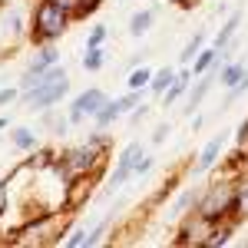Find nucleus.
<instances>
[{
  "label": "nucleus",
  "instance_id": "nucleus-17",
  "mask_svg": "<svg viewBox=\"0 0 248 248\" xmlns=\"http://www.w3.org/2000/svg\"><path fill=\"white\" fill-rule=\"evenodd\" d=\"M235 212H242V215H248V186H242V192L235 195Z\"/></svg>",
  "mask_w": 248,
  "mask_h": 248
},
{
  "label": "nucleus",
  "instance_id": "nucleus-25",
  "mask_svg": "<svg viewBox=\"0 0 248 248\" xmlns=\"http://www.w3.org/2000/svg\"><path fill=\"white\" fill-rule=\"evenodd\" d=\"M166 136H169V126H162V129H159V133H155L153 139H155V142H162V139H166Z\"/></svg>",
  "mask_w": 248,
  "mask_h": 248
},
{
  "label": "nucleus",
  "instance_id": "nucleus-20",
  "mask_svg": "<svg viewBox=\"0 0 248 248\" xmlns=\"http://www.w3.org/2000/svg\"><path fill=\"white\" fill-rule=\"evenodd\" d=\"M146 79H149V70H136L133 77H129V86H133V90H136V86H142Z\"/></svg>",
  "mask_w": 248,
  "mask_h": 248
},
{
  "label": "nucleus",
  "instance_id": "nucleus-19",
  "mask_svg": "<svg viewBox=\"0 0 248 248\" xmlns=\"http://www.w3.org/2000/svg\"><path fill=\"white\" fill-rule=\"evenodd\" d=\"M215 53H218V50H215V46H212V50H205V53H202V57L195 60V73H202V70H205V66H209V63H212V57H215Z\"/></svg>",
  "mask_w": 248,
  "mask_h": 248
},
{
  "label": "nucleus",
  "instance_id": "nucleus-13",
  "mask_svg": "<svg viewBox=\"0 0 248 248\" xmlns=\"http://www.w3.org/2000/svg\"><path fill=\"white\" fill-rule=\"evenodd\" d=\"M172 77H175L172 70H162V73H159V77L153 79V90H155V93H162V90H169L172 83H175V79H172Z\"/></svg>",
  "mask_w": 248,
  "mask_h": 248
},
{
  "label": "nucleus",
  "instance_id": "nucleus-23",
  "mask_svg": "<svg viewBox=\"0 0 248 248\" xmlns=\"http://www.w3.org/2000/svg\"><path fill=\"white\" fill-rule=\"evenodd\" d=\"M238 146H242V149H248V123L242 126V133H238Z\"/></svg>",
  "mask_w": 248,
  "mask_h": 248
},
{
  "label": "nucleus",
  "instance_id": "nucleus-15",
  "mask_svg": "<svg viewBox=\"0 0 248 248\" xmlns=\"http://www.w3.org/2000/svg\"><path fill=\"white\" fill-rule=\"evenodd\" d=\"M202 40H205V33H195V37L189 40V46H186V50H182V63H189V60L195 57V50H199V46H202Z\"/></svg>",
  "mask_w": 248,
  "mask_h": 248
},
{
  "label": "nucleus",
  "instance_id": "nucleus-16",
  "mask_svg": "<svg viewBox=\"0 0 248 248\" xmlns=\"http://www.w3.org/2000/svg\"><path fill=\"white\" fill-rule=\"evenodd\" d=\"M14 142H17L20 149H33L37 139H33V133H27V129H17V133H14Z\"/></svg>",
  "mask_w": 248,
  "mask_h": 248
},
{
  "label": "nucleus",
  "instance_id": "nucleus-5",
  "mask_svg": "<svg viewBox=\"0 0 248 248\" xmlns=\"http://www.w3.org/2000/svg\"><path fill=\"white\" fill-rule=\"evenodd\" d=\"M99 106H103V93H99V90H86V93H83V96L77 99V106H73L70 119H73V123H79L83 116L99 113Z\"/></svg>",
  "mask_w": 248,
  "mask_h": 248
},
{
  "label": "nucleus",
  "instance_id": "nucleus-6",
  "mask_svg": "<svg viewBox=\"0 0 248 248\" xmlns=\"http://www.w3.org/2000/svg\"><path fill=\"white\" fill-rule=\"evenodd\" d=\"M96 162V149L93 146H86V149H77V153L70 155V169L73 172H86L90 166Z\"/></svg>",
  "mask_w": 248,
  "mask_h": 248
},
{
  "label": "nucleus",
  "instance_id": "nucleus-18",
  "mask_svg": "<svg viewBox=\"0 0 248 248\" xmlns=\"http://www.w3.org/2000/svg\"><path fill=\"white\" fill-rule=\"evenodd\" d=\"M99 63H103V53H99V50H96V46H90V57L83 60V66H86V70H96V66H99Z\"/></svg>",
  "mask_w": 248,
  "mask_h": 248
},
{
  "label": "nucleus",
  "instance_id": "nucleus-27",
  "mask_svg": "<svg viewBox=\"0 0 248 248\" xmlns=\"http://www.w3.org/2000/svg\"><path fill=\"white\" fill-rule=\"evenodd\" d=\"M0 205H3V192H0Z\"/></svg>",
  "mask_w": 248,
  "mask_h": 248
},
{
  "label": "nucleus",
  "instance_id": "nucleus-12",
  "mask_svg": "<svg viewBox=\"0 0 248 248\" xmlns=\"http://www.w3.org/2000/svg\"><path fill=\"white\" fill-rule=\"evenodd\" d=\"M242 77H245V70H242V63H232L229 70L222 73V83H229V86H235V83H242Z\"/></svg>",
  "mask_w": 248,
  "mask_h": 248
},
{
  "label": "nucleus",
  "instance_id": "nucleus-14",
  "mask_svg": "<svg viewBox=\"0 0 248 248\" xmlns=\"http://www.w3.org/2000/svg\"><path fill=\"white\" fill-rule=\"evenodd\" d=\"M123 113V109H119V103H113V106H99V126H106V123H109V119H116V116Z\"/></svg>",
  "mask_w": 248,
  "mask_h": 248
},
{
  "label": "nucleus",
  "instance_id": "nucleus-9",
  "mask_svg": "<svg viewBox=\"0 0 248 248\" xmlns=\"http://www.w3.org/2000/svg\"><path fill=\"white\" fill-rule=\"evenodd\" d=\"M50 63H57V50H46V53H40L33 63H30V70H27V77H37V73H43Z\"/></svg>",
  "mask_w": 248,
  "mask_h": 248
},
{
  "label": "nucleus",
  "instance_id": "nucleus-2",
  "mask_svg": "<svg viewBox=\"0 0 248 248\" xmlns=\"http://www.w3.org/2000/svg\"><path fill=\"white\" fill-rule=\"evenodd\" d=\"M66 73H60V77L46 79V83H40V86H33L30 93H27V106H33V109H43V106H50V103H57L60 96L66 93Z\"/></svg>",
  "mask_w": 248,
  "mask_h": 248
},
{
  "label": "nucleus",
  "instance_id": "nucleus-26",
  "mask_svg": "<svg viewBox=\"0 0 248 248\" xmlns=\"http://www.w3.org/2000/svg\"><path fill=\"white\" fill-rule=\"evenodd\" d=\"M60 3H63V7H73V3H77L79 7V0H60Z\"/></svg>",
  "mask_w": 248,
  "mask_h": 248
},
{
  "label": "nucleus",
  "instance_id": "nucleus-11",
  "mask_svg": "<svg viewBox=\"0 0 248 248\" xmlns=\"http://www.w3.org/2000/svg\"><path fill=\"white\" fill-rule=\"evenodd\" d=\"M205 90H209V79H202V83H199V86H195V90L189 93V99H186V113H192V109L199 106V99L205 96Z\"/></svg>",
  "mask_w": 248,
  "mask_h": 248
},
{
  "label": "nucleus",
  "instance_id": "nucleus-22",
  "mask_svg": "<svg viewBox=\"0 0 248 248\" xmlns=\"http://www.w3.org/2000/svg\"><path fill=\"white\" fill-rule=\"evenodd\" d=\"M106 37V30H103V27H96L93 33H90V46H99V40Z\"/></svg>",
  "mask_w": 248,
  "mask_h": 248
},
{
  "label": "nucleus",
  "instance_id": "nucleus-24",
  "mask_svg": "<svg viewBox=\"0 0 248 248\" xmlns=\"http://www.w3.org/2000/svg\"><path fill=\"white\" fill-rule=\"evenodd\" d=\"M10 99H14V90H3V93H0V106H3V103H10Z\"/></svg>",
  "mask_w": 248,
  "mask_h": 248
},
{
  "label": "nucleus",
  "instance_id": "nucleus-1",
  "mask_svg": "<svg viewBox=\"0 0 248 248\" xmlns=\"http://www.w3.org/2000/svg\"><path fill=\"white\" fill-rule=\"evenodd\" d=\"M66 27V14H63V3L60 0H43L37 10V33L40 37H57Z\"/></svg>",
  "mask_w": 248,
  "mask_h": 248
},
{
  "label": "nucleus",
  "instance_id": "nucleus-4",
  "mask_svg": "<svg viewBox=\"0 0 248 248\" xmlns=\"http://www.w3.org/2000/svg\"><path fill=\"white\" fill-rule=\"evenodd\" d=\"M139 155H142L139 146H129V149L123 153V159H119V166H116V172H113V179H109V189L123 186V182H126V175H129L133 169H139Z\"/></svg>",
  "mask_w": 248,
  "mask_h": 248
},
{
  "label": "nucleus",
  "instance_id": "nucleus-3",
  "mask_svg": "<svg viewBox=\"0 0 248 248\" xmlns=\"http://www.w3.org/2000/svg\"><path fill=\"white\" fill-rule=\"evenodd\" d=\"M229 205H235V192H232L229 186H218V189H212L209 195H205V202H202V218H218Z\"/></svg>",
  "mask_w": 248,
  "mask_h": 248
},
{
  "label": "nucleus",
  "instance_id": "nucleus-7",
  "mask_svg": "<svg viewBox=\"0 0 248 248\" xmlns=\"http://www.w3.org/2000/svg\"><path fill=\"white\" fill-rule=\"evenodd\" d=\"M238 23H242V14H232V17L222 23V33L215 37V50H218V53L225 50V43L232 40V33H235V27H238Z\"/></svg>",
  "mask_w": 248,
  "mask_h": 248
},
{
  "label": "nucleus",
  "instance_id": "nucleus-8",
  "mask_svg": "<svg viewBox=\"0 0 248 248\" xmlns=\"http://www.w3.org/2000/svg\"><path fill=\"white\" fill-rule=\"evenodd\" d=\"M222 153V136H215V139H212L209 146H205V149H202V159H199V169H209L212 162H215V155Z\"/></svg>",
  "mask_w": 248,
  "mask_h": 248
},
{
  "label": "nucleus",
  "instance_id": "nucleus-10",
  "mask_svg": "<svg viewBox=\"0 0 248 248\" xmlns=\"http://www.w3.org/2000/svg\"><path fill=\"white\" fill-rule=\"evenodd\" d=\"M149 23H153V10H142V14H136V17H133L129 30H133L136 37H142V33L149 30Z\"/></svg>",
  "mask_w": 248,
  "mask_h": 248
},
{
  "label": "nucleus",
  "instance_id": "nucleus-21",
  "mask_svg": "<svg viewBox=\"0 0 248 248\" xmlns=\"http://www.w3.org/2000/svg\"><path fill=\"white\" fill-rule=\"evenodd\" d=\"M136 103H139V93H129V96H126V99H119V109L126 113V109H133Z\"/></svg>",
  "mask_w": 248,
  "mask_h": 248
}]
</instances>
